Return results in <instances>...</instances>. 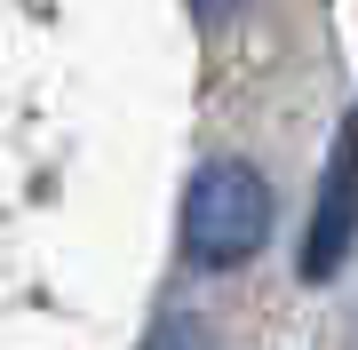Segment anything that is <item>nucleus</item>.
I'll use <instances>...</instances> for the list:
<instances>
[{
  "label": "nucleus",
  "instance_id": "f257e3e1",
  "mask_svg": "<svg viewBox=\"0 0 358 350\" xmlns=\"http://www.w3.org/2000/svg\"><path fill=\"white\" fill-rule=\"evenodd\" d=\"M271 239V183L247 159H207L183 191V255L199 271H239Z\"/></svg>",
  "mask_w": 358,
  "mask_h": 350
},
{
  "label": "nucleus",
  "instance_id": "f03ea898",
  "mask_svg": "<svg viewBox=\"0 0 358 350\" xmlns=\"http://www.w3.org/2000/svg\"><path fill=\"white\" fill-rule=\"evenodd\" d=\"M358 239V112L334 136L327 183H319V207H310V239H303V279H334Z\"/></svg>",
  "mask_w": 358,
  "mask_h": 350
},
{
  "label": "nucleus",
  "instance_id": "7ed1b4c3",
  "mask_svg": "<svg viewBox=\"0 0 358 350\" xmlns=\"http://www.w3.org/2000/svg\"><path fill=\"white\" fill-rule=\"evenodd\" d=\"M143 350H215V335H207V319L176 311V319H159V326H152V342H143Z\"/></svg>",
  "mask_w": 358,
  "mask_h": 350
},
{
  "label": "nucleus",
  "instance_id": "20e7f679",
  "mask_svg": "<svg viewBox=\"0 0 358 350\" xmlns=\"http://www.w3.org/2000/svg\"><path fill=\"white\" fill-rule=\"evenodd\" d=\"M192 8H199V24H223V16H231V0H192Z\"/></svg>",
  "mask_w": 358,
  "mask_h": 350
}]
</instances>
